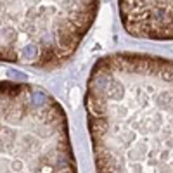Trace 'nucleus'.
<instances>
[{
  "instance_id": "f257e3e1",
  "label": "nucleus",
  "mask_w": 173,
  "mask_h": 173,
  "mask_svg": "<svg viewBox=\"0 0 173 173\" xmlns=\"http://www.w3.org/2000/svg\"><path fill=\"white\" fill-rule=\"evenodd\" d=\"M87 125L101 173H173V59L116 52L88 76Z\"/></svg>"
},
{
  "instance_id": "f03ea898",
  "label": "nucleus",
  "mask_w": 173,
  "mask_h": 173,
  "mask_svg": "<svg viewBox=\"0 0 173 173\" xmlns=\"http://www.w3.org/2000/svg\"><path fill=\"white\" fill-rule=\"evenodd\" d=\"M0 104V172H78L66 113L47 90L29 83L2 81Z\"/></svg>"
},
{
  "instance_id": "7ed1b4c3",
  "label": "nucleus",
  "mask_w": 173,
  "mask_h": 173,
  "mask_svg": "<svg viewBox=\"0 0 173 173\" xmlns=\"http://www.w3.org/2000/svg\"><path fill=\"white\" fill-rule=\"evenodd\" d=\"M0 59L55 69L78 50L101 0H0Z\"/></svg>"
},
{
  "instance_id": "20e7f679",
  "label": "nucleus",
  "mask_w": 173,
  "mask_h": 173,
  "mask_svg": "<svg viewBox=\"0 0 173 173\" xmlns=\"http://www.w3.org/2000/svg\"><path fill=\"white\" fill-rule=\"evenodd\" d=\"M120 19L133 38L173 40V0H118Z\"/></svg>"
}]
</instances>
